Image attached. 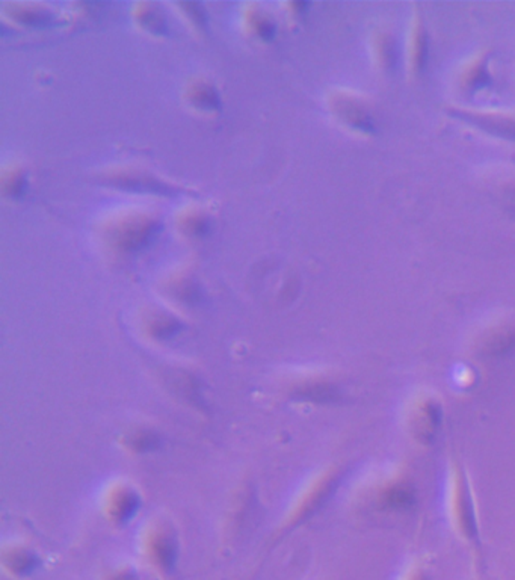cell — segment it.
I'll list each match as a JSON object with an SVG mask.
<instances>
[{"instance_id":"obj_1","label":"cell","mask_w":515,"mask_h":580,"mask_svg":"<svg viewBox=\"0 0 515 580\" xmlns=\"http://www.w3.org/2000/svg\"><path fill=\"white\" fill-rule=\"evenodd\" d=\"M160 230L162 221L155 212L142 207H126L106 216L99 225L97 234L110 252L133 256L150 247Z\"/></svg>"},{"instance_id":"obj_2","label":"cell","mask_w":515,"mask_h":580,"mask_svg":"<svg viewBox=\"0 0 515 580\" xmlns=\"http://www.w3.org/2000/svg\"><path fill=\"white\" fill-rule=\"evenodd\" d=\"M99 180L106 186L114 187L119 191L144 194V195H157V197H171L177 194V186L159 176L150 173L144 168L133 165H119L103 169L99 174Z\"/></svg>"},{"instance_id":"obj_3","label":"cell","mask_w":515,"mask_h":580,"mask_svg":"<svg viewBox=\"0 0 515 580\" xmlns=\"http://www.w3.org/2000/svg\"><path fill=\"white\" fill-rule=\"evenodd\" d=\"M449 511H451L452 523L455 526L456 532L461 538L478 546V521L474 516L473 502L469 494V487L463 471L455 467L452 471L451 484H449Z\"/></svg>"},{"instance_id":"obj_4","label":"cell","mask_w":515,"mask_h":580,"mask_svg":"<svg viewBox=\"0 0 515 580\" xmlns=\"http://www.w3.org/2000/svg\"><path fill=\"white\" fill-rule=\"evenodd\" d=\"M147 561L160 575H171L177 566L178 543L169 529H156L144 544Z\"/></svg>"},{"instance_id":"obj_5","label":"cell","mask_w":515,"mask_h":580,"mask_svg":"<svg viewBox=\"0 0 515 580\" xmlns=\"http://www.w3.org/2000/svg\"><path fill=\"white\" fill-rule=\"evenodd\" d=\"M2 15L24 29H51L60 22L58 13L44 4H8L4 5Z\"/></svg>"},{"instance_id":"obj_6","label":"cell","mask_w":515,"mask_h":580,"mask_svg":"<svg viewBox=\"0 0 515 580\" xmlns=\"http://www.w3.org/2000/svg\"><path fill=\"white\" fill-rule=\"evenodd\" d=\"M442 407L435 399L420 398L419 401H415L408 419L415 439L419 440L420 443H433L442 423Z\"/></svg>"},{"instance_id":"obj_7","label":"cell","mask_w":515,"mask_h":580,"mask_svg":"<svg viewBox=\"0 0 515 580\" xmlns=\"http://www.w3.org/2000/svg\"><path fill=\"white\" fill-rule=\"evenodd\" d=\"M182 99L196 114L216 115L223 109L218 88L209 79L192 78L183 88Z\"/></svg>"},{"instance_id":"obj_8","label":"cell","mask_w":515,"mask_h":580,"mask_svg":"<svg viewBox=\"0 0 515 580\" xmlns=\"http://www.w3.org/2000/svg\"><path fill=\"white\" fill-rule=\"evenodd\" d=\"M243 33L259 43L274 42L279 33V24L274 14L262 4H246L241 13Z\"/></svg>"},{"instance_id":"obj_9","label":"cell","mask_w":515,"mask_h":580,"mask_svg":"<svg viewBox=\"0 0 515 580\" xmlns=\"http://www.w3.org/2000/svg\"><path fill=\"white\" fill-rule=\"evenodd\" d=\"M329 106L338 119L343 123L360 130H370L372 121L365 106L357 100L356 97L349 96L347 92H334L329 97Z\"/></svg>"},{"instance_id":"obj_10","label":"cell","mask_w":515,"mask_h":580,"mask_svg":"<svg viewBox=\"0 0 515 580\" xmlns=\"http://www.w3.org/2000/svg\"><path fill=\"white\" fill-rule=\"evenodd\" d=\"M415 502V491L408 480H388L379 487L377 491V503L383 509L390 511H405L413 507Z\"/></svg>"},{"instance_id":"obj_11","label":"cell","mask_w":515,"mask_h":580,"mask_svg":"<svg viewBox=\"0 0 515 580\" xmlns=\"http://www.w3.org/2000/svg\"><path fill=\"white\" fill-rule=\"evenodd\" d=\"M339 482H340V473H338V471H331L329 475H325L313 487L311 493L304 499L301 508L298 509L297 514L293 517L292 528L300 525V523H304L315 512L319 511L320 508L324 507V503L331 498L334 490L338 489Z\"/></svg>"},{"instance_id":"obj_12","label":"cell","mask_w":515,"mask_h":580,"mask_svg":"<svg viewBox=\"0 0 515 580\" xmlns=\"http://www.w3.org/2000/svg\"><path fill=\"white\" fill-rule=\"evenodd\" d=\"M132 20L137 28L150 37H168L169 26L167 15L157 4L141 2L132 8Z\"/></svg>"},{"instance_id":"obj_13","label":"cell","mask_w":515,"mask_h":580,"mask_svg":"<svg viewBox=\"0 0 515 580\" xmlns=\"http://www.w3.org/2000/svg\"><path fill=\"white\" fill-rule=\"evenodd\" d=\"M210 215L198 204H191L178 212L176 216V229L183 238L203 239L210 232Z\"/></svg>"},{"instance_id":"obj_14","label":"cell","mask_w":515,"mask_h":580,"mask_svg":"<svg viewBox=\"0 0 515 580\" xmlns=\"http://www.w3.org/2000/svg\"><path fill=\"white\" fill-rule=\"evenodd\" d=\"M6 573L15 579H26L33 575L42 566L37 553L26 547H13L6 550L2 557Z\"/></svg>"},{"instance_id":"obj_15","label":"cell","mask_w":515,"mask_h":580,"mask_svg":"<svg viewBox=\"0 0 515 580\" xmlns=\"http://www.w3.org/2000/svg\"><path fill=\"white\" fill-rule=\"evenodd\" d=\"M292 398L313 404L339 403L342 395L336 384L325 379H311L297 385L292 392Z\"/></svg>"},{"instance_id":"obj_16","label":"cell","mask_w":515,"mask_h":580,"mask_svg":"<svg viewBox=\"0 0 515 580\" xmlns=\"http://www.w3.org/2000/svg\"><path fill=\"white\" fill-rule=\"evenodd\" d=\"M0 187L4 197L10 200H22L28 194L29 177L28 169L17 162H11L2 169Z\"/></svg>"},{"instance_id":"obj_17","label":"cell","mask_w":515,"mask_h":580,"mask_svg":"<svg viewBox=\"0 0 515 580\" xmlns=\"http://www.w3.org/2000/svg\"><path fill=\"white\" fill-rule=\"evenodd\" d=\"M138 508H139V500H138L137 494L130 490H119L112 499V505H110L112 514L119 523L130 520L138 511Z\"/></svg>"},{"instance_id":"obj_18","label":"cell","mask_w":515,"mask_h":580,"mask_svg":"<svg viewBox=\"0 0 515 580\" xmlns=\"http://www.w3.org/2000/svg\"><path fill=\"white\" fill-rule=\"evenodd\" d=\"M182 322L167 313H157L148 324V331L157 340H168L182 331Z\"/></svg>"},{"instance_id":"obj_19","label":"cell","mask_w":515,"mask_h":580,"mask_svg":"<svg viewBox=\"0 0 515 580\" xmlns=\"http://www.w3.org/2000/svg\"><path fill=\"white\" fill-rule=\"evenodd\" d=\"M171 293L177 298L178 301L185 304H196L200 300V289L196 286V281L187 279L185 275L177 277V280L171 284Z\"/></svg>"},{"instance_id":"obj_20","label":"cell","mask_w":515,"mask_h":580,"mask_svg":"<svg viewBox=\"0 0 515 580\" xmlns=\"http://www.w3.org/2000/svg\"><path fill=\"white\" fill-rule=\"evenodd\" d=\"M176 8L185 17L187 24H191L196 31L205 33L207 29V14L200 4H176Z\"/></svg>"},{"instance_id":"obj_21","label":"cell","mask_w":515,"mask_h":580,"mask_svg":"<svg viewBox=\"0 0 515 580\" xmlns=\"http://www.w3.org/2000/svg\"><path fill=\"white\" fill-rule=\"evenodd\" d=\"M157 444H159L157 435L153 434V433H148V431H142V433H138V434L133 435V449L139 451V452L153 451V449L157 448Z\"/></svg>"},{"instance_id":"obj_22","label":"cell","mask_w":515,"mask_h":580,"mask_svg":"<svg viewBox=\"0 0 515 580\" xmlns=\"http://www.w3.org/2000/svg\"><path fill=\"white\" fill-rule=\"evenodd\" d=\"M401 580H431L428 571L420 562H415L406 568Z\"/></svg>"},{"instance_id":"obj_23","label":"cell","mask_w":515,"mask_h":580,"mask_svg":"<svg viewBox=\"0 0 515 580\" xmlns=\"http://www.w3.org/2000/svg\"><path fill=\"white\" fill-rule=\"evenodd\" d=\"M105 580H141L138 571L132 566H119L117 570L110 571Z\"/></svg>"}]
</instances>
